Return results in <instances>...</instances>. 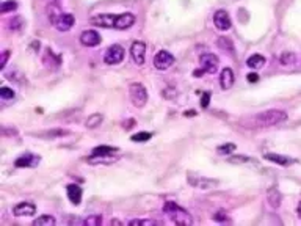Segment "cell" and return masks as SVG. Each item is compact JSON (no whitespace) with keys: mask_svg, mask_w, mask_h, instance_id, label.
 Segmentation results:
<instances>
[{"mask_svg":"<svg viewBox=\"0 0 301 226\" xmlns=\"http://www.w3.org/2000/svg\"><path fill=\"white\" fill-rule=\"evenodd\" d=\"M53 25H55V29L60 32H68L72 29V25H74V16L69 15V13H62L57 21L53 22Z\"/></svg>","mask_w":301,"mask_h":226,"instance_id":"cell-10","label":"cell"},{"mask_svg":"<svg viewBox=\"0 0 301 226\" xmlns=\"http://www.w3.org/2000/svg\"><path fill=\"white\" fill-rule=\"evenodd\" d=\"M135 22V16L132 15V13H123V15H119L116 17V24H115V29L118 30H126L133 25Z\"/></svg>","mask_w":301,"mask_h":226,"instance_id":"cell-14","label":"cell"},{"mask_svg":"<svg viewBox=\"0 0 301 226\" xmlns=\"http://www.w3.org/2000/svg\"><path fill=\"white\" fill-rule=\"evenodd\" d=\"M8 57H10V50H3V54H2V63H0V69H5L6 62H8Z\"/></svg>","mask_w":301,"mask_h":226,"instance_id":"cell-33","label":"cell"},{"mask_svg":"<svg viewBox=\"0 0 301 226\" xmlns=\"http://www.w3.org/2000/svg\"><path fill=\"white\" fill-rule=\"evenodd\" d=\"M232 151H236V145H234V143H226V145H222V146H218V148H217V152H218V154H222V156L231 154Z\"/></svg>","mask_w":301,"mask_h":226,"instance_id":"cell-24","label":"cell"},{"mask_svg":"<svg viewBox=\"0 0 301 226\" xmlns=\"http://www.w3.org/2000/svg\"><path fill=\"white\" fill-rule=\"evenodd\" d=\"M130 226H137V225H146V226H152V225H157V222L154 220H142V218H137V220H132L129 222Z\"/></svg>","mask_w":301,"mask_h":226,"instance_id":"cell-30","label":"cell"},{"mask_svg":"<svg viewBox=\"0 0 301 226\" xmlns=\"http://www.w3.org/2000/svg\"><path fill=\"white\" fill-rule=\"evenodd\" d=\"M285 119H287V113L284 110H269L259 113L256 116V123L259 126H276L279 123H284Z\"/></svg>","mask_w":301,"mask_h":226,"instance_id":"cell-2","label":"cell"},{"mask_svg":"<svg viewBox=\"0 0 301 226\" xmlns=\"http://www.w3.org/2000/svg\"><path fill=\"white\" fill-rule=\"evenodd\" d=\"M246 65H248L250 68H253V69H259L265 65V58L262 55H259V54L251 55L248 60H246Z\"/></svg>","mask_w":301,"mask_h":226,"instance_id":"cell-22","label":"cell"},{"mask_svg":"<svg viewBox=\"0 0 301 226\" xmlns=\"http://www.w3.org/2000/svg\"><path fill=\"white\" fill-rule=\"evenodd\" d=\"M0 96H2V99H13L15 97V91L8 88V86H3V88L0 90Z\"/></svg>","mask_w":301,"mask_h":226,"instance_id":"cell-29","label":"cell"},{"mask_svg":"<svg viewBox=\"0 0 301 226\" xmlns=\"http://www.w3.org/2000/svg\"><path fill=\"white\" fill-rule=\"evenodd\" d=\"M17 8V3L13 2V0H6V2L2 3V6H0V11L2 13H8V11H13Z\"/></svg>","mask_w":301,"mask_h":226,"instance_id":"cell-26","label":"cell"},{"mask_svg":"<svg viewBox=\"0 0 301 226\" xmlns=\"http://www.w3.org/2000/svg\"><path fill=\"white\" fill-rule=\"evenodd\" d=\"M66 194H68V198L72 204L77 206V204H80V201H82V189L76 184H69L68 189H66Z\"/></svg>","mask_w":301,"mask_h":226,"instance_id":"cell-16","label":"cell"},{"mask_svg":"<svg viewBox=\"0 0 301 226\" xmlns=\"http://www.w3.org/2000/svg\"><path fill=\"white\" fill-rule=\"evenodd\" d=\"M173 63H174V57H173V54H170L168 50H160L156 55V58H154V66L160 71L171 68Z\"/></svg>","mask_w":301,"mask_h":226,"instance_id":"cell-6","label":"cell"},{"mask_svg":"<svg viewBox=\"0 0 301 226\" xmlns=\"http://www.w3.org/2000/svg\"><path fill=\"white\" fill-rule=\"evenodd\" d=\"M234 81H236V77H234L232 69L231 68H224L222 71V76H220V83H222V88L229 90L231 86L234 85Z\"/></svg>","mask_w":301,"mask_h":226,"instance_id":"cell-18","label":"cell"},{"mask_svg":"<svg viewBox=\"0 0 301 226\" xmlns=\"http://www.w3.org/2000/svg\"><path fill=\"white\" fill-rule=\"evenodd\" d=\"M118 149L116 148H111V146H96L95 149H93L91 156L93 157H104V156H111L115 154Z\"/></svg>","mask_w":301,"mask_h":226,"instance_id":"cell-20","label":"cell"},{"mask_svg":"<svg viewBox=\"0 0 301 226\" xmlns=\"http://www.w3.org/2000/svg\"><path fill=\"white\" fill-rule=\"evenodd\" d=\"M104 121V115L102 113H93L91 116H88V119L85 121V126L88 129H96L97 126H100Z\"/></svg>","mask_w":301,"mask_h":226,"instance_id":"cell-21","label":"cell"},{"mask_svg":"<svg viewBox=\"0 0 301 226\" xmlns=\"http://www.w3.org/2000/svg\"><path fill=\"white\" fill-rule=\"evenodd\" d=\"M151 137L152 135L149 134V132H140V134L132 135V142H135V143H138V142H148Z\"/></svg>","mask_w":301,"mask_h":226,"instance_id":"cell-27","label":"cell"},{"mask_svg":"<svg viewBox=\"0 0 301 226\" xmlns=\"http://www.w3.org/2000/svg\"><path fill=\"white\" fill-rule=\"evenodd\" d=\"M213 22H215V27L218 30H222V32L231 29V17L224 10H218L215 13V16H213Z\"/></svg>","mask_w":301,"mask_h":226,"instance_id":"cell-11","label":"cell"},{"mask_svg":"<svg viewBox=\"0 0 301 226\" xmlns=\"http://www.w3.org/2000/svg\"><path fill=\"white\" fill-rule=\"evenodd\" d=\"M199 63H201V69L207 74H215L218 71V57L213 55V54H204L201 55L199 58Z\"/></svg>","mask_w":301,"mask_h":226,"instance_id":"cell-5","label":"cell"},{"mask_svg":"<svg viewBox=\"0 0 301 226\" xmlns=\"http://www.w3.org/2000/svg\"><path fill=\"white\" fill-rule=\"evenodd\" d=\"M83 223L86 226H99V225H102V217L100 215H91V217L86 218Z\"/></svg>","mask_w":301,"mask_h":226,"instance_id":"cell-25","label":"cell"},{"mask_svg":"<svg viewBox=\"0 0 301 226\" xmlns=\"http://www.w3.org/2000/svg\"><path fill=\"white\" fill-rule=\"evenodd\" d=\"M209 101H210V95L209 93H204L203 95V99H201V107H207V105H209Z\"/></svg>","mask_w":301,"mask_h":226,"instance_id":"cell-34","label":"cell"},{"mask_svg":"<svg viewBox=\"0 0 301 226\" xmlns=\"http://www.w3.org/2000/svg\"><path fill=\"white\" fill-rule=\"evenodd\" d=\"M163 212L168 215L173 222L176 225H193V218L191 215L187 212L184 208H180L179 204H176L174 201H166L163 204Z\"/></svg>","mask_w":301,"mask_h":226,"instance_id":"cell-1","label":"cell"},{"mask_svg":"<svg viewBox=\"0 0 301 226\" xmlns=\"http://www.w3.org/2000/svg\"><path fill=\"white\" fill-rule=\"evenodd\" d=\"M129 96L135 107H144L148 102V91L142 83H132L129 86Z\"/></svg>","mask_w":301,"mask_h":226,"instance_id":"cell-3","label":"cell"},{"mask_svg":"<svg viewBox=\"0 0 301 226\" xmlns=\"http://www.w3.org/2000/svg\"><path fill=\"white\" fill-rule=\"evenodd\" d=\"M213 220L215 222H224L226 220V212L224 210H218L215 215H213Z\"/></svg>","mask_w":301,"mask_h":226,"instance_id":"cell-32","label":"cell"},{"mask_svg":"<svg viewBox=\"0 0 301 226\" xmlns=\"http://www.w3.org/2000/svg\"><path fill=\"white\" fill-rule=\"evenodd\" d=\"M116 17L115 15H99L91 19V24L96 25V27H102V29H113L116 24Z\"/></svg>","mask_w":301,"mask_h":226,"instance_id":"cell-8","label":"cell"},{"mask_svg":"<svg viewBox=\"0 0 301 226\" xmlns=\"http://www.w3.org/2000/svg\"><path fill=\"white\" fill-rule=\"evenodd\" d=\"M229 162L231 163H237V162H254L256 163V161H251V159H248V157H231Z\"/></svg>","mask_w":301,"mask_h":226,"instance_id":"cell-31","label":"cell"},{"mask_svg":"<svg viewBox=\"0 0 301 226\" xmlns=\"http://www.w3.org/2000/svg\"><path fill=\"white\" fill-rule=\"evenodd\" d=\"M36 212V208L35 204L32 203H19L15 206V209H13V214L16 217H24V215H33Z\"/></svg>","mask_w":301,"mask_h":226,"instance_id":"cell-15","label":"cell"},{"mask_svg":"<svg viewBox=\"0 0 301 226\" xmlns=\"http://www.w3.org/2000/svg\"><path fill=\"white\" fill-rule=\"evenodd\" d=\"M130 54H132V58L133 62H135L138 66H142L144 63V55H146V44L142 43V41H135L132 44L130 48Z\"/></svg>","mask_w":301,"mask_h":226,"instance_id":"cell-9","label":"cell"},{"mask_svg":"<svg viewBox=\"0 0 301 226\" xmlns=\"http://www.w3.org/2000/svg\"><path fill=\"white\" fill-rule=\"evenodd\" d=\"M264 159H267V161H270V162H275L278 165H283V167H289V165L297 162L295 159L287 157V156H281V154H265Z\"/></svg>","mask_w":301,"mask_h":226,"instance_id":"cell-17","label":"cell"},{"mask_svg":"<svg viewBox=\"0 0 301 226\" xmlns=\"http://www.w3.org/2000/svg\"><path fill=\"white\" fill-rule=\"evenodd\" d=\"M267 199H269V203H270L271 208H279V206H281V194H279V190L275 189V187L269 189V192H267Z\"/></svg>","mask_w":301,"mask_h":226,"instance_id":"cell-19","label":"cell"},{"mask_svg":"<svg viewBox=\"0 0 301 226\" xmlns=\"http://www.w3.org/2000/svg\"><path fill=\"white\" fill-rule=\"evenodd\" d=\"M298 215H300V218H301V201L298 203Z\"/></svg>","mask_w":301,"mask_h":226,"instance_id":"cell-36","label":"cell"},{"mask_svg":"<svg viewBox=\"0 0 301 226\" xmlns=\"http://www.w3.org/2000/svg\"><path fill=\"white\" fill-rule=\"evenodd\" d=\"M39 161H41V157L39 156L32 154V152H25V154H22L21 157L16 159L15 165L17 168H32V167H36V165L39 163Z\"/></svg>","mask_w":301,"mask_h":226,"instance_id":"cell-7","label":"cell"},{"mask_svg":"<svg viewBox=\"0 0 301 226\" xmlns=\"http://www.w3.org/2000/svg\"><path fill=\"white\" fill-rule=\"evenodd\" d=\"M80 43L86 48H95L100 43V35L96 30H85L82 35H80Z\"/></svg>","mask_w":301,"mask_h":226,"instance_id":"cell-13","label":"cell"},{"mask_svg":"<svg viewBox=\"0 0 301 226\" xmlns=\"http://www.w3.org/2000/svg\"><path fill=\"white\" fill-rule=\"evenodd\" d=\"M123 58H124V49L119 44H113L107 49L104 55V62L107 65H118L123 62Z\"/></svg>","mask_w":301,"mask_h":226,"instance_id":"cell-4","label":"cell"},{"mask_svg":"<svg viewBox=\"0 0 301 226\" xmlns=\"http://www.w3.org/2000/svg\"><path fill=\"white\" fill-rule=\"evenodd\" d=\"M246 79H248V82L254 83V82H257V81H259V76L256 74V72H250L248 77H246Z\"/></svg>","mask_w":301,"mask_h":226,"instance_id":"cell-35","label":"cell"},{"mask_svg":"<svg viewBox=\"0 0 301 226\" xmlns=\"http://www.w3.org/2000/svg\"><path fill=\"white\" fill-rule=\"evenodd\" d=\"M33 225L35 226H53L55 225V218L50 215H43V217L36 218V220L33 222Z\"/></svg>","mask_w":301,"mask_h":226,"instance_id":"cell-23","label":"cell"},{"mask_svg":"<svg viewBox=\"0 0 301 226\" xmlns=\"http://www.w3.org/2000/svg\"><path fill=\"white\" fill-rule=\"evenodd\" d=\"M189 182L196 189H203V190H209L212 187H215L218 184V181L215 179H207V178H201V176H189Z\"/></svg>","mask_w":301,"mask_h":226,"instance_id":"cell-12","label":"cell"},{"mask_svg":"<svg viewBox=\"0 0 301 226\" xmlns=\"http://www.w3.org/2000/svg\"><path fill=\"white\" fill-rule=\"evenodd\" d=\"M293 62H295V55H293V54L285 52V54L281 55V63H283V65H292Z\"/></svg>","mask_w":301,"mask_h":226,"instance_id":"cell-28","label":"cell"}]
</instances>
